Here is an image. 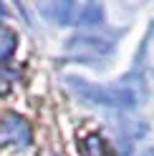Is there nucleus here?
Here are the masks:
<instances>
[{"label":"nucleus","instance_id":"f257e3e1","mask_svg":"<svg viewBox=\"0 0 154 156\" xmlns=\"http://www.w3.org/2000/svg\"><path fill=\"white\" fill-rule=\"evenodd\" d=\"M68 83L79 96H83V98H89L94 103H106V106H134L137 103V96L127 88H119V86L116 88H99V86L83 83L81 78H68Z\"/></svg>","mask_w":154,"mask_h":156},{"label":"nucleus","instance_id":"f03ea898","mask_svg":"<svg viewBox=\"0 0 154 156\" xmlns=\"http://www.w3.org/2000/svg\"><path fill=\"white\" fill-rule=\"evenodd\" d=\"M0 141L3 144H13V146H28L31 141V129L28 123L15 113H8L0 119Z\"/></svg>","mask_w":154,"mask_h":156},{"label":"nucleus","instance_id":"7ed1b4c3","mask_svg":"<svg viewBox=\"0 0 154 156\" xmlns=\"http://www.w3.org/2000/svg\"><path fill=\"white\" fill-rule=\"evenodd\" d=\"M71 51H76L81 58H89V55H106L111 51V43H104L101 38H73L71 41Z\"/></svg>","mask_w":154,"mask_h":156},{"label":"nucleus","instance_id":"20e7f679","mask_svg":"<svg viewBox=\"0 0 154 156\" xmlns=\"http://www.w3.org/2000/svg\"><path fill=\"white\" fill-rule=\"evenodd\" d=\"M81 154L83 156H109V149L99 136H89L83 144H81Z\"/></svg>","mask_w":154,"mask_h":156},{"label":"nucleus","instance_id":"39448f33","mask_svg":"<svg viewBox=\"0 0 154 156\" xmlns=\"http://www.w3.org/2000/svg\"><path fill=\"white\" fill-rule=\"evenodd\" d=\"M13 51H15V33L0 25V61L10 58Z\"/></svg>","mask_w":154,"mask_h":156}]
</instances>
